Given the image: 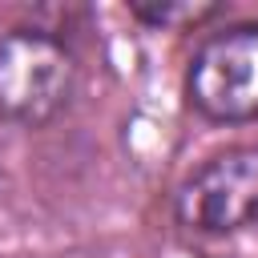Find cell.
<instances>
[{
    "instance_id": "1",
    "label": "cell",
    "mask_w": 258,
    "mask_h": 258,
    "mask_svg": "<svg viewBox=\"0 0 258 258\" xmlns=\"http://www.w3.org/2000/svg\"><path fill=\"white\" fill-rule=\"evenodd\" d=\"M77 93V56L48 28H12L0 36V121L40 129L56 121Z\"/></svg>"
},
{
    "instance_id": "4",
    "label": "cell",
    "mask_w": 258,
    "mask_h": 258,
    "mask_svg": "<svg viewBox=\"0 0 258 258\" xmlns=\"http://www.w3.org/2000/svg\"><path fill=\"white\" fill-rule=\"evenodd\" d=\"M129 12L149 28H198L214 16H222L226 4H194V0H185V4H133Z\"/></svg>"
},
{
    "instance_id": "3",
    "label": "cell",
    "mask_w": 258,
    "mask_h": 258,
    "mask_svg": "<svg viewBox=\"0 0 258 258\" xmlns=\"http://www.w3.org/2000/svg\"><path fill=\"white\" fill-rule=\"evenodd\" d=\"M173 218L189 234L226 238L258 226V141L218 149L173 194Z\"/></svg>"
},
{
    "instance_id": "2",
    "label": "cell",
    "mask_w": 258,
    "mask_h": 258,
    "mask_svg": "<svg viewBox=\"0 0 258 258\" xmlns=\"http://www.w3.org/2000/svg\"><path fill=\"white\" fill-rule=\"evenodd\" d=\"M185 97L218 125L258 121V20L214 28L198 44L185 69Z\"/></svg>"
}]
</instances>
